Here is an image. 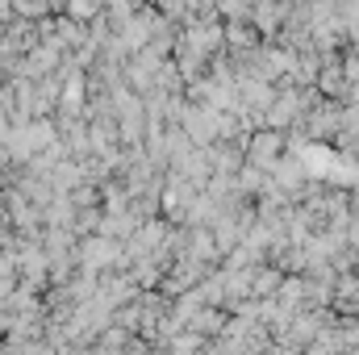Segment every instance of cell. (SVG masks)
I'll list each match as a JSON object with an SVG mask.
<instances>
[{
    "label": "cell",
    "mask_w": 359,
    "mask_h": 355,
    "mask_svg": "<svg viewBox=\"0 0 359 355\" xmlns=\"http://www.w3.org/2000/svg\"><path fill=\"white\" fill-rule=\"evenodd\" d=\"M280 151H284V138H280L276 130H259V134H251V142H247V168H259L264 176H276V168H280Z\"/></svg>",
    "instance_id": "cell-1"
},
{
    "label": "cell",
    "mask_w": 359,
    "mask_h": 355,
    "mask_svg": "<svg viewBox=\"0 0 359 355\" xmlns=\"http://www.w3.org/2000/svg\"><path fill=\"white\" fill-rule=\"evenodd\" d=\"M4 46H13L17 55H34L38 46H42V25H34V21H13L8 29H4V38H0Z\"/></svg>",
    "instance_id": "cell-2"
},
{
    "label": "cell",
    "mask_w": 359,
    "mask_h": 355,
    "mask_svg": "<svg viewBox=\"0 0 359 355\" xmlns=\"http://www.w3.org/2000/svg\"><path fill=\"white\" fill-rule=\"evenodd\" d=\"M138 8H142V4H126V0H113V4H104V17H109V25L121 34V29H126V25L138 17Z\"/></svg>",
    "instance_id": "cell-3"
},
{
    "label": "cell",
    "mask_w": 359,
    "mask_h": 355,
    "mask_svg": "<svg viewBox=\"0 0 359 355\" xmlns=\"http://www.w3.org/2000/svg\"><path fill=\"white\" fill-rule=\"evenodd\" d=\"M100 13H104V4H92V0H72V4H63V17H72V21H80V25H92Z\"/></svg>",
    "instance_id": "cell-4"
}]
</instances>
